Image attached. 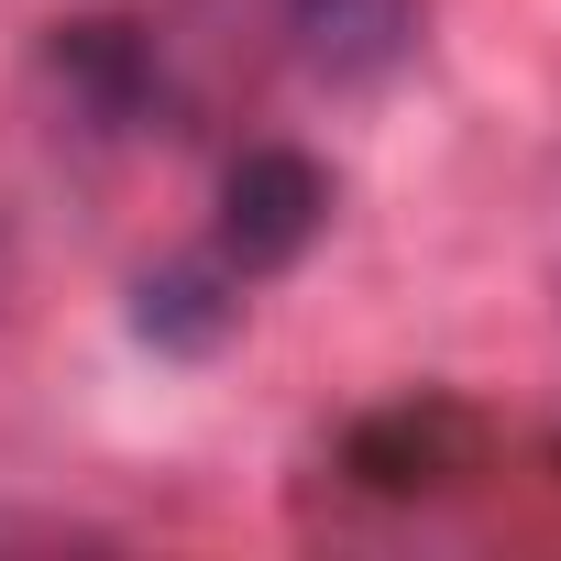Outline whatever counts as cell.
<instances>
[{
    "label": "cell",
    "instance_id": "1",
    "mask_svg": "<svg viewBox=\"0 0 561 561\" xmlns=\"http://www.w3.org/2000/svg\"><path fill=\"white\" fill-rule=\"evenodd\" d=\"M320 231H331V176H320L309 154H287V144H253V154L231 165V187H220V242H209V264L231 275V287H264V275H287Z\"/></svg>",
    "mask_w": 561,
    "mask_h": 561
},
{
    "label": "cell",
    "instance_id": "2",
    "mask_svg": "<svg viewBox=\"0 0 561 561\" xmlns=\"http://www.w3.org/2000/svg\"><path fill=\"white\" fill-rule=\"evenodd\" d=\"M275 12H287V34L320 78H386L408 56L419 0H275Z\"/></svg>",
    "mask_w": 561,
    "mask_h": 561
}]
</instances>
